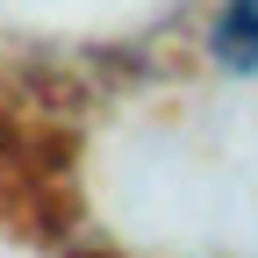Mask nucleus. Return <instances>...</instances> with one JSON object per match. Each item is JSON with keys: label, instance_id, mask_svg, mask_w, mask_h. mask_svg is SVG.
<instances>
[{"label": "nucleus", "instance_id": "nucleus-1", "mask_svg": "<svg viewBox=\"0 0 258 258\" xmlns=\"http://www.w3.org/2000/svg\"><path fill=\"white\" fill-rule=\"evenodd\" d=\"M208 50L230 72H258V0H222L208 22Z\"/></svg>", "mask_w": 258, "mask_h": 258}]
</instances>
